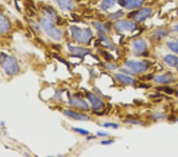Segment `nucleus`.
Wrapping results in <instances>:
<instances>
[{
	"mask_svg": "<svg viewBox=\"0 0 178 157\" xmlns=\"http://www.w3.org/2000/svg\"><path fill=\"white\" fill-rule=\"evenodd\" d=\"M0 64L6 73L9 75H16L20 71L16 60L6 54L2 53L0 55Z\"/></svg>",
	"mask_w": 178,
	"mask_h": 157,
	"instance_id": "nucleus-1",
	"label": "nucleus"
},
{
	"mask_svg": "<svg viewBox=\"0 0 178 157\" xmlns=\"http://www.w3.org/2000/svg\"><path fill=\"white\" fill-rule=\"evenodd\" d=\"M41 26L43 29H44V31L47 33V34L51 37L52 39L56 40H59L62 38L63 36V32L61 29H58L55 26L53 23V21L52 19L48 18L47 17L43 18L40 19V21Z\"/></svg>",
	"mask_w": 178,
	"mask_h": 157,
	"instance_id": "nucleus-2",
	"label": "nucleus"
},
{
	"mask_svg": "<svg viewBox=\"0 0 178 157\" xmlns=\"http://www.w3.org/2000/svg\"><path fill=\"white\" fill-rule=\"evenodd\" d=\"M72 37L80 44L89 42L93 37V33L90 29H81L79 27L72 26L70 27Z\"/></svg>",
	"mask_w": 178,
	"mask_h": 157,
	"instance_id": "nucleus-3",
	"label": "nucleus"
},
{
	"mask_svg": "<svg viewBox=\"0 0 178 157\" xmlns=\"http://www.w3.org/2000/svg\"><path fill=\"white\" fill-rule=\"evenodd\" d=\"M125 66L136 73H143L148 68V65L143 61L128 60L125 62Z\"/></svg>",
	"mask_w": 178,
	"mask_h": 157,
	"instance_id": "nucleus-4",
	"label": "nucleus"
},
{
	"mask_svg": "<svg viewBox=\"0 0 178 157\" xmlns=\"http://www.w3.org/2000/svg\"><path fill=\"white\" fill-rule=\"evenodd\" d=\"M115 29L119 32H132L136 29V24L135 22L127 20L118 21L115 24Z\"/></svg>",
	"mask_w": 178,
	"mask_h": 157,
	"instance_id": "nucleus-5",
	"label": "nucleus"
},
{
	"mask_svg": "<svg viewBox=\"0 0 178 157\" xmlns=\"http://www.w3.org/2000/svg\"><path fill=\"white\" fill-rule=\"evenodd\" d=\"M69 103L75 108L82 109V110H89L90 109V105L83 99H81L78 97H71L69 100Z\"/></svg>",
	"mask_w": 178,
	"mask_h": 157,
	"instance_id": "nucleus-6",
	"label": "nucleus"
},
{
	"mask_svg": "<svg viewBox=\"0 0 178 157\" xmlns=\"http://www.w3.org/2000/svg\"><path fill=\"white\" fill-rule=\"evenodd\" d=\"M64 114L70 118H72L74 120L77 121H89L90 120V117H89L87 114H82V113H78L74 110H71V109H66L64 111Z\"/></svg>",
	"mask_w": 178,
	"mask_h": 157,
	"instance_id": "nucleus-7",
	"label": "nucleus"
},
{
	"mask_svg": "<svg viewBox=\"0 0 178 157\" xmlns=\"http://www.w3.org/2000/svg\"><path fill=\"white\" fill-rule=\"evenodd\" d=\"M11 23L10 20L4 14L0 13V34H6L10 32Z\"/></svg>",
	"mask_w": 178,
	"mask_h": 157,
	"instance_id": "nucleus-8",
	"label": "nucleus"
},
{
	"mask_svg": "<svg viewBox=\"0 0 178 157\" xmlns=\"http://www.w3.org/2000/svg\"><path fill=\"white\" fill-rule=\"evenodd\" d=\"M86 97L90 102L92 107L96 110L101 109L104 107L103 101L97 95H96L93 93H87L86 94Z\"/></svg>",
	"mask_w": 178,
	"mask_h": 157,
	"instance_id": "nucleus-9",
	"label": "nucleus"
},
{
	"mask_svg": "<svg viewBox=\"0 0 178 157\" xmlns=\"http://www.w3.org/2000/svg\"><path fill=\"white\" fill-rule=\"evenodd\" d=\"M133 47H134L135 53L137 55H141L146 50V41L142 38L136 39L133 41Z\"/></svg>",
	"mask_w": 178,
	"mask_h": 157,
	"instance_id": "nucleus-10",
	"label": "nucleus"
},
{
	"mask_svg": "<svg viewBox=\"0 0 178 157\" xmlns=\"http://www.w3.org/2000/svg\"><path fill=\"white\" fill-rule=\"evenodd\" d=\"M151 13H152L151 9L146 7V8H143L142 9V10H140V11H137L134 17H135V19H136V21L140 22V21H144L145 19L147 18L151 14Z\"/></svg>",
	"mask_w": 178,
	"mask_h": 157,
	"instance_id": "nucleus-11",
	"label": "nucleus"
},
{
	"mask_svg": "<svg viewBox=\"0 0 178 157\" xmlns=\"http://www.w3.org/2000/svg\"><path fill=\"white\" fill-rule=\"evenodd\" d=\"M154 81L158 83H161V84H166V83H172L173 81H175V78L173 75L170 74L161 75H158L154 78Z\"/></svg>",
	"mask_w": 178,
	"mask_h": 157,
	"instance_id": "nucleus-12",
	"label": "nucleus"
},
{
	"mask_svg": "<svg viewBox=\"0 0 178 157\" xmlns=\"http://www.w3.org/2000/svg\"><path fill=\"white\" fill-rule=\"evenodd\" d=\"M69 50L72 53L77 56H84L90 53V50L85 48H81V47H75V46L68 45Z\"/></svg>",
	"mask_w": 178,
	"mask_h": 157,
	"instance_id": "nucleus-13",
	"label": "nucleus"
},
{
	"mask_svg": "<svg viewBox=\"0 0 178 157\" xmlns=\"http://www.w3.org/2000/svg\"><path fill=\"white\" fill-rule=\"evenodd\" d=\"M116 78H117V80L120 83L126 84V85H133V84H135V83H136V81H135V80L133 78L128 76L126 75L120 74V73H117L116 74Z\"/></svg>",
	"mask_w": 178,
	"mask_h": 157,
	"instance_id": "nucleus-14",
	"label": "nucleus"
},
{
	"mask_svg": "<svg viewBox=\"0 0 178 157\" xmlns=\"http://www.w3.org/2000/svg\"><path fill=\"white\" fill-rule=\"evenodd\" d=\"M55 2L64 11H71L74 8V3L72 0H55Z\"/></svg>",
	"mask_w": 178,
	"mask_h": 157,
	"instance_id": "nucleus-15",
	"label": "nucleus"
},
{
	"mask_svg": "<svg viewBox=\"0 0 178 157\" xmlns=\"http://www.w3.org/2000/svg\"><path fill=\"white\" fill-rule=\"evenodd\" d=\"M142 0H124L125 8L128 10L138 8L142 6Z\"/></svg>",
	"mask_w": 178,
	"mask_h": 157,
	"instance_id": "nucleus-16",
	"label": "nucleus"
},
{
	"mask_svg": "<svg viewBox=\"0 0 178 157\" xmlns=\"http://www.w3.org/2000/svg\"><path fill=\"white\" fill-rule=\"evenodd\" d=\"M165 62L171 67L178 66V57L173 55H168L165 57Z\"/></svg>",
	"mask_w": 178,
	"mask_h": 157,
	"instance_id": "nucleus-17",
	"label": "nucleus"
},
{
	"mask_svg": "<svg viewBox=\"0 0 178 157\" xmlns=\"http://www.w3.org/2000/svg\"><path fill=\"white\" fill-rule=\"evenodd\" d=\"M115 3H116V0H103L101 3V7L104 11H105L112 7Z\"/></svg>",
	"mask_w": 178,
	"mask_h": 157,
	"instance_id": "nucleus-18",
	"label": "nucleus"
},
{
	"mask_svg": "<svg viewBox=\"0 0 178 157\" xmlns=\"http://www.w3.org/2000/svg\"><path fill=\"white\" fill-rule=\"evenodd\" d=\"M98 35H99V37H100V39H101V41L105 43V45L108 48H112V47H113L112 45V43H111V41L109 40V38H108L104 34V33L100 32L98 33Z\"/></svg>",
	"mask_w": 178,
	"mask_h": 157,
	"instance_id": "nucleus-19",
	"label": "nucleus"
},
{
	"mask_svg": "<svg viewBox=\"0 0 178 157\" xmlns=\"http://www.w3.org/2000/svg\"><path fill=\"white\" fill-rule=\"evenodd\" d=\"M93 26H94L96 29H98L100 32L104 33H107L109 30V28L106 26V25L101 23V22H93Z\"/></svg>",
	"mask_w": 178,
	"mask_h": 157,
	"instance_id": "nucleus-20",
	"label": "nucleus"
},
{
	"mask_svg": "<svg viewBox=\"0 0 178 157\" xmlns=\"http://www.w3.org/2000/svg\"><path fill=\"white\" fill-rule=\"evenodd\" d=\"M166 35H167V31L166 30L162 29H158L154 33L153 36H154V38H156V39L158 40V39H162L163 37H165Z\"/></svg>",
	"mask_w": 178,
	"mask_h": 157,
	"instance_id": "nucleus-21",
	"label": "nucleus"
},
{
	"mask_svg": "<svg viewBox=\"0 0 178 157\" xmlns=\"http://www.w3.org/2000/svg\"><path fill=\"white\" fill-rule=\"evenodd\" d=\"M167 45L170 50L174 52L175 53L178 54V40H171L167 43Z\"/></svg>",
	"mask_w": 178,
	"mask_h": 157,
	"instance_id": "nucleus-22",
	"label": "nucleus"
},
{
	"mask_svg": "<svg viewBox=\"0 0 178 157\" xmlns=\"http://www.w3.org/2000/svg\"><path fill=\"white\" fill-rule=\"evenodd\" d=\"M44 13H45V15L47 18H48L52 19V21H54L55 20V18H56V13L55 12V11L52 10V9L51 8H46L45 11H44Z\"/></svg>",
	"mask_w": 178,
	"mask_h": 157,
	"instance_id": "nucleus-23",
	"label": "nucleus"
},
{
	"mask_svg": "<svg viewBox=\"0 0 178 157\" xmlns=\"http://www.w3.org/2000/svg\"><path fill=\"white\" fill-rule=\"evenodd\" d=\"M123 14H124V13H123L122 11H117L116 13L110 14V15H109V18L111 19V20H116V19L120 18Z\"/></svg>",
	"mask_w": 178,
	"mask_h": 157,
	"instance_id": "nucleus-24",
	"label": "nucleus"
},
{
	"mask_svg": "<svg viewBox=\"0 0 178 157\" xmlns=\"http://www.w3.org/2000/svg\"><path fill=\"white\" fill-rule=\"evenodd\" d=\"M165 114L164 113H162V112H158L157 114H155L153 116V118H154V120H161V119H163L164 117H165Z\"/></svg>",
	"mask_w": 178,
	"mask_h": 157,
	"instance_id": "nucleus-25",
	"label": "nucleus"
},
{
	"mask_svg": "<svg viewBox=\"0 0 178 157\" xmlns=\"http://www.w3.org/2000/svg\"><path fill=\"white\" fill-rule=\"evenodd\" d=\"M74 130H75V132H77V133H80V134H82V135H88V134H90V132H89V131L83 129L75 128L74 129Z\"/></svg>",
	"mask_w": 178,
	"mask_h": 157,
	"instance_id": "nucleus-26",
	"label": "nucleus"
},
{
	"mask_svg": "<svg viewBox=\"0 0 178 157\" xmlns=\"http://www.w3.org/2000/svg\"><path fill=\"white\" fill-rule=\"evenodd\" d=\"M104 127H112V128H117L118 125L115 124V123H105L103 124Z\"/></svg>",
	"mask_w": 178,
	"mask_h": 157,
	"instance_id": "nucleus-27",
	"label": "nucleus"
},
{
	"mask_svg": "<svg viewBox=\"0 0 178 157\" xmlns=\"http://www.w3.org/2000/svg\"><path fill=\"white\" fill-rule=\"evenodd\" d=\"M105 67H106V68H108V69L114 70L117 67V65H116V64H105Z\"/></svg>",
	"mask_w": 178,
	"mask_h": 157,
	"instance_id": "nucleus-28",
	"label": "nucleus"
},
{
	"mask_svg": "<svg viewBox=\"0 0 178 157\" xmlns=\"http://www.w3.org/2000/svg\"><path fill=\"white\" fill-rule=\"evenodd\" d=\"M127 123H131V124H136V125H138V124H139V123H141V121H133V120H127L125 121Z\"/></svg>",
	"mask_w": 178,
	"mask_h": 157,
	"instance_id": "nucleus-29",
	"label": "nucleus"
},
{
	"mask_svg": "<svg viewBox=\"0 0 178 157\" xmlns=\"http://www.w3.org/2000/svg\"><path fill=\"white\" fill-rule=\"evenodd\" d=\"M114 142V141H112V140H109V141H101V144H112V143H113Z\"/></svg>",
	"mask_w": 178,
	"mask_h": 157,
	"instance_id": "nucleus-30",
	"label": "nucleus"
},
{
	"mask_svg": "<svg viewBox=\"0 0 178 157\" xmlns=\"http://www.w3.org/2000/svg\"><path fill=\"white\" fill-rule=\"evenodd\" d=\"M97 134H98L99 136H107V135H108V133H100V132H99V133H97Z\"/></svg>",
	"mask_w": 178,
	"mask_h": 157,
	"instance_id": "nucleus-31",
	"label": "nucleus"
},
{
	"mask_svg": "<svg viewBox=\"0 0 178 157\" xmlns=\"http://www.w3.org/2000/svg\"><path fill=\"white\" fill-rule=\"evenodd\" d=\"M173 31H175V32H178V24L174 28H173Z\"/></svg>",
	"mask_w": 178,
	"mask_h": 157,
	"instance_id": "nucleus-32",
	"label": "nucleus"
},
{
	"mask_svg": "<svg viewBox=\"0 0 178 157\" xmlns=\"http://www.w3.org/2000/svg\"><path fill=\"white\" fill-rule=\"evenodd\" d=\"M177 95H178V91H177Z\"/></svg>",
	"mask_w": 178,
	"mask_h": 157,
	"instance_id": "nucleus-33",
	"label": "nucleus"
},
{
	"mask_svg": "<svg viewBox=\"0 0 178 157\" xmlns=\"http://www.w3.org/2000/svg\"><path fill=\"white\" fill-rule=\"evenodd\" d=\"M177 70H178V66H177Z\"/></svg>",
	"mask_w": 178,
	"mask_h": 157,
	"instance_id": "nucleus-34",
	"label": "nucleus"
}]
</instances>
